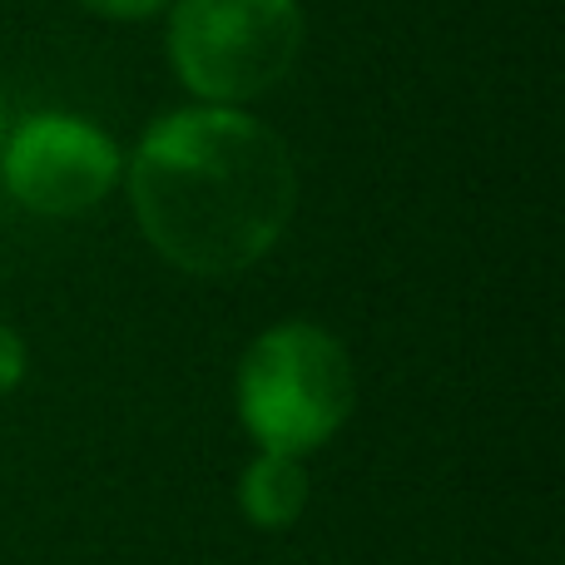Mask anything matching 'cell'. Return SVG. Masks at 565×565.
Listing matches in <instances>:
<instances>
[{
  "label": "cell",
  "mask_w": 565,
  "mask_h": 565,
  "mask_svg": "<svg viewBox=\"0 0 565 565\" xmlns=\"http://www.w3.org/2000/svg\"><path fill=\"white\" fill-rule=\"evenodd\" d=\"M129 199L145 238L194 278H234L282 238L298 204L288 145L254 115L199 105L135 149Z\"/></svg>",
  "instance_id": "cell-1"
},
{
  "label": "cell",
  "mask_w": 565,
  "mask_h": 565,
  "mask_svg": "<svg viewBox=\"0 0 565 565\" xmlns=\"http://www.w3.org/2000/svg\"><path fill=\"white\" fill-rule=\"evenodd\" d=\"M234 397L238 422L258 447L302 457L348 422L358 402L352 358L318 322H278L244 352Z\"/></svg>",
  "instance_id": "cell-2"
},
{
  "label": "cell",
  "mask_w": 565,
  "mask_h": 565,
  "mask_svg": "<svg viewBox=\"0 0 565 565\" xmlns=\"http://www.w3.org/2000/svg\"><path fill=\"white\" fill-rule=\"evenodd\" d=\"M302 55L298 0H174L169 60L179 79L209 105L254 99L274 89Z\"/></svg>",
  "instance_id": "cell-3"
},
{
  "label": "cell",
  "mask_w": 565,
  "mask_h": 565,
  "mask_svg": "<svg viewBox=\"0 0 565 565\" xmlns=\"http://www.w3.org/2000/svg\"><path fill=\"white\" fill-rule=\"evenodd\" d=\"M0 179L35 214L70 218L95 209L119 179V149L105 129L75 115H25L6 129Z\"/></svg>",
  "instance_id": "cell-4"
},
{
  "label": "cell",
  "mask_w": 565,
  "mask_h": 565,
  "mask_svg": "<svg viewBox=\"0 0 565 565\" xmlns=\"http://www.w3.org/2000/svg\"><path fill=\"white\" fill-rule=\"evenodd\" d=\"M302 507H308V467H302V457L258 451L244 467V477H238V511L254 526L282 531L302 516Z\"/></svg>",
  "instance_id": "cell-5"
},
{
  "label": "cell",
  "mask_w": 565,
  "mask_h": 565,
  "mask_svg": "<svg viewBox=\"0 0 565 565\" xmlns=\"http://www.w3.org/2000/svg\"><path fill=\"white\" fill-rule=\"evenodd\" d=\"M25 382V342L10 322H0V392H15Z\"/></svg>",
  "instance_id": "cell-6"
},
{
  "label": "cell",
  "mask_w": 565,
  "mask_h": 565,
  "mask_svg": "<svg viewBox=\"0 0 565 565\" xmlns=\"http://www.w3.org/2000/svg\"><path fill=\"white\" fill-rule=\"evenodd\" d=\"M79 6L105 20H149V15H159L169 0H79Z\"/></svg>",
  "instance_id": "cell-7"
},
{
  "label": "cell",
  "mask_w": 565,
  "mask_h": 565,
  "mask_svg": "<svg viewBox=\"0 0 565 565\" xmlns=\"http://www.w3.org/2000/svg\"><path fill=\"white\" fill-rule=\"evenodd\" d=\"M6 129H10L6 125V95H0V145H6Z\"/></svg>",
  "instance_id": "cell-8"
}]
</instances>
